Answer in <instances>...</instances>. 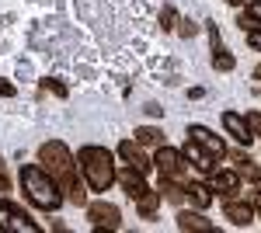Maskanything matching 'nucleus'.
<instances>
[{
    "instance_id": "nucleus-1",
    "label": "nucleus",
    "mask_w": 261,
    "mask_h": 233,
    "mask_svg": "<svg viewBox=\"0 0 261 233\" xmlns=\"http://www.w3.org/2000/svg\"><path fill=\"white\" fill-rule=\"evenodd\" d=\"M21 192H24V198H28L35 209H42V213H56L63 205V198H66V192L56 185V177L49 174L39 160L21 167Z\"/></svg>"
},
{
    "instance_id": "nucleus-2",
    "label": "nucleus",
    "mask_w": 261,
    "mask_h": 233,
    "mask_svg": "<svg viewBox=\"0 0 261 233\" xmlns=\"http://www.w3.org/2000/svg\"><path fill=\"white\" fill-rule=\"evenodd\" d=\"M77 164H81V174H84V181H87L91 192H108V188L119 181L115 157L108 153L105 146H81Z\"/></svg>"
},
{
    "instance_id": "nucleus-3",
    "label": "nucleus",
    "mask_w": 261,
    "mask_h": 233,
    "mask_svg": "<svg viewBox=\"0 0 261 233\" xmlns=\"http://www.w3.org/2000/svg\"><path fill=\"white\" fill-rule=\"evenodd\" d=\"M39 164L56 177V185H60L63 192H70V188L77 185L81 164H77V157L70 153V146H66L63 139H45V143H42L39 146Z\"/></svg>"
},
{
    "instance_id": "nucleus-4",
    "label": "nucleus",
    "mask_w": 261,
    "mask_h": 233,
    "mask_svg": "<svg viewBox=\"0 0 261 233\" xmlns=\"http://www.w3.org/2000/svg\"><path fill=\"white\" fill-rule=\"evenodd\" d=\"M0 230L4 233H39V223L24 213L18 202L0 198Z\"/></svg>"
},
{
    "instance_id": "nucleus-5",
    "label": "nucleus",
    "mask_w": 261,
    "mask_h": 233,
    "mask_svg": "<svg viewBox=\"0 0 261 233\" xmlns=\"http://www.w3.org/2000/svg\"><path fill=\"white\" fill-rule=\"evenodd\" d=\"M153 167H157L164 177H185L188 160H185V153H181L178 146H167V143H161V146L153 150Z\"/></svg>"
},
{
    "instance_id": "nucleus-6",
    "label": "nucleus",
    "mask_w": 261,
    "mask_h": 233,
    "mask_svg": "<svg viewBox=\"0 0 261 233\" xmlns=\"http://www.w3.org/2000/svg\"><path fill=\"white\" fill-rule=\"evenodd\" d=\"M87 219H91V230H122V213L112 202H91Z\"/></svg>"
},
{
    "instance_id": "nucleus-7",
    "label": "nucleus",
    "mask_w": 261,
    "mask_h": 233,
    "mask_svg": "<svg viewBox=\"0 0 261 233\" xmlns=\"http://www.w3.org/2000/svg\"><path fill=\"white\" fill-rule=\"evenodd\" d=\"M119 157H122L125 167H136V171H143V174H150V167H153V160L146 157V146H140L136 139H122Z\"/></svg>"
},
{
    "instance_id": "nucleus-8",
    "label": "nucleus",
    "mask_w": 261,
    "mask_h": 233,
    "mask_svg": "<svg viewBox=\"0 0 261 233\" xmlns=\"http://www.w3.org/2000/svg\"><path fill=\"white\" fill-rule=\"evenodd\" d=\"M205 32H209V45H213V70L230 73V70L237 66V59L226 53V45H223V39H220V28H216L213 21H205Z\"/></svg>"
},
{
    "instance_id": "nucleus-9",
    "label": "nucleus",
    "mask_w": 261,
    "mask_h": 233,
    "mask_svg": "<svg viewBox=\"0 0 261 233\" xmlns=\"http://www.w3.org/2000/svg\"><path fill=\"white\" fill-rule=\"evenodd\" d=\"M181 153H185V160H188L195 171H202V174H213V171H216V164H220V160L209 153L202 143H195V139H188V143L181 146Z\"/></svg>"
},
{
    "instance_id": "nucleus-10",
    "label": "nucleus",
    "mask_w": 261,
    "mask_h": 233,
    "mask_svg": "<svg viewBox=\"0 0 261 233\" xmlns=\"http://www.w3.org/2000/svg\"><path fill=\"white\" fill-rule=\"evenodd\" d=\"M241 181L244 177L237 174V167H220V171H213V195H223V198H237L241 192Z\"/></svg>"
},
{
    "instance_id": "nucleus-11",
    "label": "nucleus",
    "mask_w": 261,
    "mask_h": 233,
    "mask_svg": "<svg viewBox=\"0 0 261 233\" xmlns=\"http://www.w3.org/2000/svg\"><path fill=\"white\" fill-rule=\"evenodd\" d=\"M188 136L195 139V143H202V146L216 157V160H223V157H226V143H223V139L216 136L209 125H188Z\"/></svg>"
},
{
    "instance_id": "nucleus-12",
    "label": "nucleus",
    "mask_w": 261,
    "mask_h": 233,
    "mask_svg": "<svg viewBox=\"0 0 261 233\" xmlns=\"http://www.w3.org/2000/svg\"><path fill=\"white\" fill-rule=\"evenodd\" d=\"M119 185H122V192L129 195L133 202H136L140 195L150 192V185H146V174H143V171H136V167H122V171H119Z\"/></svg>"
},
{
    "instance_id": "nucleus-13",
    "label": "nucleus",
    "mask_w": 261,
    "mask_h": 233,
    "mask_svg": "<svg viewBox=\"0 0 261 233\" xmlns=\"http://www.w3.org/2000/svg\"><path fill=\"white\" fill-rule=\"evenodd\" d=\"M223 129H226L230 136L237 139L241 146H251V143H254V133H251L247 118H244V115H237V112H223Z\"/></svg>"
},
{
    "instance_id": "nucleus-14",
    "label": "nucleus",
    "mask_w": 261,
    "mask_h": 233,
    "mask_svg": "<svg viewBox=\"0 0 261 233\" xmlns=\"http://www.w3.org/2000/svg\"><path fill=\"white\" fill-rule=\"evenodd\" d=\"M223 216H226L233 226H251V223H254V205H247V202H237V198H226V205H223Z\"/></svg>"
},
{
    "instance_id": "nucleus-15",
    "label": "nucleus",
    "mask_w": 261,
    "mask_h": 233,
    "mask_svg": "<svg viewBox=\"0 0 261 233\" xmlns=\"http://www.w3.org/2000/svg\"><path fill=\"white\" fill-rule=\"evenodd\" d=\"M185 195H188L192 205L209 209V202H213V185H185Z\"/></svg>"
},
{
    "instance_id": "nucleus-16",
    "label": "nucleus",
    "mask_w": 261,
    "mask_h": 233,
    "mask_svg": "<svg viewBox=\"0 0 261 233\" xmlns=\"http://www.w3.org/2000/svg\"><path fill=\"white\" fill-rule=\"evenodd\" d=\"M133 139H136L140 146H153V150H157V146L164 143V133L157 129V125H140V129L133 133Z\"/></svg>"
},
{
    "instance_id": "nucleus-17",
    "label": "nucleus",
    "mask_w": 261,
    "mask_h": 233,
    "mask_svg": "<svg viewBox=\"0 0 261 233\" xmlns=\"http://www.w3.org/2000/svg\"><path fill=\"white\" fill-rule=\"evenodd\" d=\"M178 230H213V223L202 213H181L178 209Z\"/></svg>"
},
{
    "instance_id": "nucleus-18",
    "label": "nucleus",
    "mask_w": 261,
    "mask_h": 233,
    "mask_svg": "<svg viewBox=\"0 0 261 233\" xmlns=\"http://www.w3.org/2000/svg\"><path fill=\"white\" fill-rule=\"evenodd\" d=\"M157 209H161V195H153V192H146L136 198V213L143 216V219H153L157 216Z\"/></svg>"
},
{
    "instance_id": "nucleus-19",
    "label": "nucleus",
    "mask_w": 261,
    "mask_h": 233,
    "mask_svg": "<svg viewBox=\"0 0 261 233\" xmlns=\"http://www.w3.org/2000/svg\"><path fill=\"white\" fill-rule=\"evenodd\" d=\"M233 164H237V174H241L244 181H254V185L261 181V167L254 164V160H247V157H237Z\"/></svg>"
},
{
    "instance_id": "nucleus-20",
    "label": "nucleus",
    "mask_w": 261,
    "mask_h": 233,
    "mask_svg": "<svg viewBox=\"0 0 261 233\" xmlns=\"http://www.w3.org/2000/svg\"><path fill=\"white\" fill-rule=\"evenodd\" d=\"M39 87L42 91H49V94H56V97H66V84H60V80H39Z\"/></svg>"
},
{
    "instance_id": "nucleus-21",
    "label": "nucleus",
    "mask_w": 261,
    "mask_h": 233,
    "mask_svg": "<svg viewBox=\"0 0 261 233\" xmlns=\"http://www.w3.org/2000/svg\"><path fill=\"white\" fill-rule=\"evenodd\" d=\"M174 21H178V11H174V7H164V11H161V24L171 32V28H174Z\"/></svg>"
},
{
    "instance_id": "nucleus-22",
    "label": "nucleus",
    "mask_w": 261,
    "mask_h": 233,
    "mask_svg": "<svg viewBox=\"0 0 261 233\" xmlns=\"http://www.w3.org/2000/svg\"><path fill=\"white\" fill-rule=\"evenodd\" d=\"M244 14H247V18L254 21V24H258V32H261V0H254V4H247V11H244Z\"/></svg>"
},
{
    "instance_id": "nucleus-23",
    "label": "nucleus",
    "mask_w": 261,
    "mask_h": 233,
    "mask_svg": "<svg viewBox=\"0 0 261 233\" xmlns=\"http://www.w3.org/2000/svg\"><path fill=\"white\" fill-rule=\"evenodd\" d=\"M244 118H247V125H251L254 139H261V112H251V115H244Z\"/></svg>"
},
{
    "instance_id": "nucleus-24",
    "label": "nucleus",
    "mask_w": 261,
    "mask_h": 233,
    "mask_svg": "<svg viewBox=\"0 0 261 233\" xmlns=\"http://www.w3.org/2000/svg\"><path fill=\"white\" fill-rule=\"evenodd\" d=\"M11 188V174H7V164L0 160V192H7Z\"/></svg>"
},
{
    "instance_id": "nucleus-25",
    "label": "nucleus",
    "mask_w": 261,
    "mask_h": 233,
    "mask_svg": "<svg viewBox=\"0 0 261 233\" xmlns=\"http://www.w3.org/2000/svg\"><path fill=\"white\" fill-rule=\"evenodd\" d=\"M143 112H146V115H153V118H161V115H164V108L157 105V101H150V105H146Z\"/></svg>"
},
{
    "instance_id": "nucleus-26",
    "label": "nucleus",
    "mask_w": 261,
    "mask_h": 233,
    "mask_svg": "<svg viewBox=\"0 0 261 233\" xmlns=\"http://www.w3.org/2000/svg\"><path fill=\"white\" fill-rule=\"evenodd\" d=\"M247 45L251 49H261V32H247Z\"/></svg>"
},
{
    "instance_id": "nucleus-27",
    "label": "nucleus",
    "mask_w": 261,
    "mask_h": 233,
    "mask_svg": "<svg viewBox=\"0 0 261 233\" xmlns=\"http://www.w3.org/2000/svg\"><path fill=\"white\" fill-rule=\"evenodd\" d=\"M181 35L192 39V35H195V21H181Z\"/></svg>"
},
{
    "instance_id": "nucleus-28",
    "label": "nucleus",
    "mask_w": 261,
    "mask_h": 233,
    "mask_svg": "<svg viewBox=\"0 0 261 233\" xmlns=\"http://www.w3.org/2000/svg\"><path fill=\"white\" fill-rule=\"evenodd\" d=\"M251 205H254V213H258V219H261V192L254 188V195H251Z\"/></svg>"
},
{
    "instance_id": "nucleus-29",
    "label": "nucleus",
    "mask_w": 261,
    "mask_h": 233,
    "mask_svg": "<svg viewBox=\"0 0 261 233\" xmlns=\"http://www.w3.org/2000/svg\"><path fill=\"white\" fill-rule=\"evenodd\" d=\"M0 97H14V84H4L0 80Z\"/></svg>"
},
{
    "instance_id": "nucleus-30",
    "label": "nucleus",
    "mask_w": 261,
    "mask_h": 233,
    "mask_svg": "<svg viewBox=\"0 0 261 233\" xmlns=\"http://www.w3.org/2000/svg\"><path fill=\"white\" fill-rule=\"evenodd\" d=\"M226 4H230V7H241V4H247V0H226Z\"/></svg>"
},
{
    "instance_id": "nucleus-31",
    "label": "nucleus",
    "mask_w": 261,
    "mask_h": 233,
    "mask_svg": "<svg viewBox=\"0 0 261 233\" xmlns=\"http://www.w3.org/2000/svg\"><path fill=\"white\" fill-rule=\"evenodd\" d=\"M254 80H261V66H258V70H254Z\"/></svg>"
},
{
    "instance_id": "nucleus-32",
    "label": "nucleus",
    "mask_w": 261,
    "mask_h": 233,
    "mask_svg": "<svg viewBox=\"0 0 261 233\" xmlns=\"http://www.w3.org/2000/svg\"><path fill=\"white\" fill-rule=\"evenodd\" d=\"M254 188H258V192H261V181H258V185H254Z\"/></svg>"
}]
</instances>
